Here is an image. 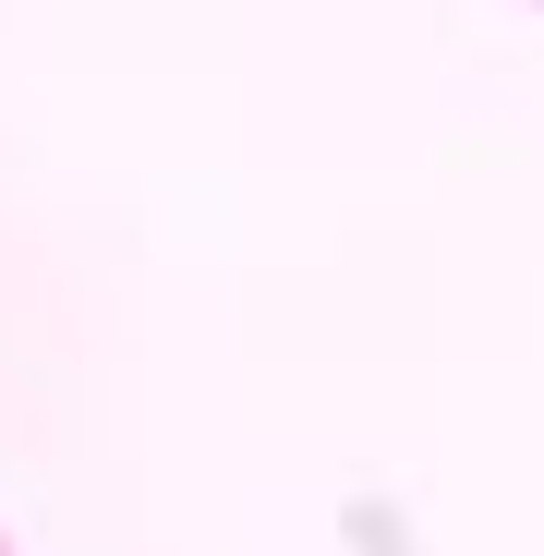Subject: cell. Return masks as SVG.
Wrapping results in <instances>:
<instances>
[{"label": "cell", "instance_id": "obj_1", "mask_svg": "<svg viewBox=\"0 0 544 556\" xmlns=\"http://www.w3.org/2000/svg\"><path fill=\"white\" fill-rule=\"evenodd\" d=\"M0 556H13V532H0Z\"/></svg>", "mask_w": 544, "mask_h": 556}]
</instances>
